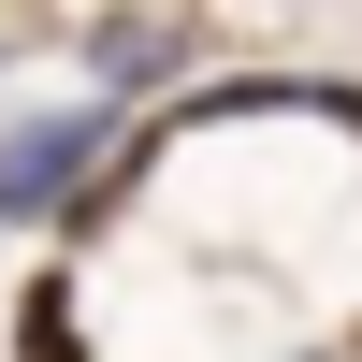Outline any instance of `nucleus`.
<instances>
[{
    "label": "nucleus",
    "mask_w": 362,
    "mask_h": 362,
    "mask_svg": "<svg viewBox=\"0 0 362 362\" xmlns=\"http://www.w3.org/2000/svg\"><path fill=\"white\" fill-rule=\"evenodd\" d=\"M87 145H102V116H58V131H29L15 160H0V203H44L58 174H87Z\"/></svg>",
    "instance_id": "1"
}]
</instances>
